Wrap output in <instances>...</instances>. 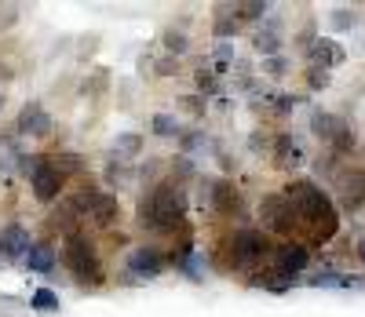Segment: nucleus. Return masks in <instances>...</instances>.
I'll return each mask as SVG.
<instances>
[{
  "instance_id": "393cba45",
  "label": "nucleus",
  "mask_w": 365,
  "mask_h": 317,
  "mask_svg": "<svg viewBox=\"0 0 365 317\" xmlns=\"http://www.w3.org/2000/svg\"><path fill=\"white\" fill-rule=\"evenodd\" d=\"M48 161H51V168H55L58 175H63V179H66V175H73V172H81V165H84L77 153H55V157H48Z\"/></svg>"
},
{
  "instance_id": "39448f33",
  "label": "nucleus",
  "mask_w": 365,
  "mask_h": 317,
  "mask_svg": "<svg viewBox=\"0 0 365 317\" xmlns=\"http://www.w3.org/2000/svg\"><path fill=\"white\" fill-rule=\"evenodd\" d=\"M267 256H274V244H270V234L267 230L245 227V230H237L230 237V263L234 266H256Z\"/></svg>"
},
{
  "instance_id": "423d86ee",
  "label": "nucleus",
  "mask_w": 365,
  "mask_h": 317,
  "mask_svg": "<svg viewBox=\"0 0 365 317\" xmlns=\"http://www.w3.org/2000/svg\"><path fill=\"white\" fill-rule=\"evenodd\" d=\"M26 175H29V186H34V197H37L41 204H55L58 197H63L66 179L51 168L48 157H34V161H29V168H26Z\"/></svg>"
},
{
  "instance_id": "72a5a7b5",
  "label": "nucleus",
  "mask_w": 365,
  "mask_h": 317,
  "mask_svg": "<svg viewBox=\"0 0 365 317\" xmlns=\"http://www.w3.org/2000/svg\"><path fill=\"white\" fill-rule=\"evenodd\" d=\"M182 106H187L194 117H201V113H205V95H187V99H182Z\"/></svg>"
},
{
  "instance_id": "f03ea898",
  "label": "nucleus",
  "mask_w": 365,
  "mask_h": 317,
  "mask_svg": "<svg viewBox=\"0 0 365 317\" xmlns=\"http://www.w3.org/2000/svg\"><path fill=\"white\" fill-rule=\"evenodd\" d=\"M187 208H190V197L175 179L168 182H154L139 197V208H135V219L143 230H154V234H175L182 223H187Z\"/></svg>"
},
{
  "instance_id": "c9c22d12",
  "label": "nucleus",
  "mask_w": 365,
  "mask_h": 317,
  "mask_svg": "<svg viewBox=\"0 0 365 317\" xmlns=\"http://www.w3.org/2000/svg\"><path fill=\"white\" fill-rule=\"evenodd\" d=\"M197 88H201V95H205V91H216V77L205 73V70H197Z\"/></svg>"
},
{
  "instance_id": "e433bc0d",
  "label": "nucleus",
  "mask_w": 365,
  "mask_h": 317,
  "mask_svg": "<svg viewBox=\"0 0 365 317\" xmlns=\"http://www.w3.org/2000/svg\"><path fill=\"white\" fill-rule=\"evenodd\" d=\"M358 259H361V266H365V237L358 241Z\"/></svg>"
},
{
  "instance_id": "a878e982",
  "label": "nucleus",
  "mask_w": 365,
  "mask_h": 317,
  "mask_svg": "<svg viewBox=\"0 0 365 317\" xmlns=\"http://www.w3.org/2000/svg\"><path fill=\"white\" fill-rule=\"evenodd\" d=\"M132 175H135V168L125 165V161H113V165H106V172H103V179H106L110 186H125Z\"/></svg>"
},
{
  "instance_id": "1a4fd4ad",
  "label": "nucleus",
  "mask_w": 365,
  "mask_h": 317,
  "mask_svg": "<svg viewBox=\"0 0 365 317\" xmlns=\"http://www.w3.org/2000/svg\"><path fill=\"white\" fill-rule=\"evenodd\" d=\"M15 132L26 135V139H48L55 132V120L41 103H26L19 110V117H15Z\"/></svg>"
},
{
  "instance_id": "473e14b6",
  "label": "nucleus",
  "mask_w": 365,
  "mask_h": 317,
  "mask_svg": "<svg viewBox=\"0 0 365 317\" xmlns=\"http://www.w3.org/2000/svg\"><path fill=\"white\" fill-rule=\"evenodd\" d=\"M289 70V62L278 55V58H263V73H270V77H282Z\"/></svg>"
},
{
  "instance_id": "bb28decb",
  "label": "nucleus",
  "mask_w": 365,
  "mask_h": 317,
  "mask_svg": "<svg viewBox=\"0 0 365 317\" xmlns=\"http://www.w3.org/2000/svg\"><path fill=\"white\" fill-rule=\"evenodd\" d=\"M29 306H34L37 313H55V310H58V296H55L51 289H37L34 299H29Z\"/></svg>"
},
{
  "instance_id": "9b49d317",
  "label": "nucleus",
  "mask_w": 365,
  "mask_h": 317,
  "mask_svg": "<svg viewBox=\"0 0 365 317\" xmlns=\"http://www.w3.org/2000/svg\"><path fill=\"white\" fill-rule=\"evenodd\" d=\"M336 197H340L344 212H358L365 204V172L361 168L336 172Z\"/></svg>"
},
{
  "instance_id": "c756f323",
  "label": "nucleus",
  "mask_w": 365,
  "mask_h": 317,
  "mask_svg": "<svg viewBox=\"0 0 365 317\" xmlns=\"http://www.w3.org/2000/svg\"><path fill=\"white\" fill-rule=\"evenodd\" d=\"M307 84L318 91V88H329L332 77H329V70H322V66H307Z\"/></svg>"
},
{
  "instance_id": "a211bd4d",
  "label": "nucleus",
  "mask_w": 365,
  "mask_h": 317,
  "mask_svg": "<svg viewBox=\"0 0 365 317\" xmlns=\"http://www.w3.org/2000/svg\"><path fill=\"white\" fill-rule=\"evenodd\" d=\"M55 259H58V256H55V248H51L48 241H41V244H34V248L26 251V259H22V263L34 270V274H51V270H55Z\"/></svg>"
},
{
  "instance_id": "7c9ffc66",
  "label": "nucleus",
  "mask_w": 365,
  "mask_h": 317,
  "mask_svg": "<svg viewBox=\"0 0 365 317\" xmlns=\"http://www.w3.org/2000/svg\"><path fill=\"white\" fill-rule=\"evenodd\" d=\"M158 172H161V161H158V157H146V165H139L135 168V175L146 182V179H158Z\"/></svg>"
},
{
  "instance_id": "4be33fe9",
  "label": "nucleus",
  "mask_w": 365,
  "mask_h": 317,
  "mask_svg": "<svg viewBox=\"0 0 365 317\" xmlns=\"http://www.w3.org/2000/svg\"><path fill=\"white\" fill-rule=\"evenodd\" d=\"M113 153L117 157H139L143 153V135L139 132H120L113 139Z\"/></svg>"
},
{
  "instance_id": "6ab92c4d",
  "label": "nucleus",
  "mask_w": 365,
  "mask_h": 317,
  "mask_svg": "<svg viewBox=\"0 0 365 317\" xmlns=\"http://www.w3.org/2000/svg\"><path fill=\"white\" fill-rule=\"evenodd\" d=\"M252 289H267V292H289L292 289V277L282 274V270H263V274H252Z\"/></svg>"
},
{
  "instance_id": "c85d7f7f",
  "label": "nucleus",
  "mask_w": 365,
  "mask_h": 317,
  "mask_svg": "<svg viewBox=\"0 0 365 317\" xmlns=\"http://www.w3.org/2000/svg\"><path fill=\"white\" fill-rule=\"evenodd\" d=\"M332 26H336V29H354V26H358V11L336 8V11H332Z\"/></svg>"
},
{
  "instance_id": "f3484780",
  "label": "nucleus",
  "mask_w": 365,
  "mask_h": 317,
  "mask_svg": "<svg viewBox=\"0 0 365 317\" xmlns=\"http://www.w3.org/2000/svg\"><path fill=\"white\" fill-rule=\"evenodd\" d=\"M274 161H278V168H296L303 161V150L289 132H278V139H274Z\"/></svg>"
},
{
  "instance_id": "f704fd0d",
  "label": "nucleus",
  "mask_w": 365,
  "mask_h": 317,
  "mask_svg": "<svg viewBox=\"0 0 365 317\" xmlns=\"http://www.w3.org/2000/svg\"><path fill=\"white\" fill-rule=\"evenodd\" d=\"M172 175H179V179L194 175V168H190V161H187V157H179V161H172Z\"/></svg>"
},
{
  "instance_id": "2f4dec72",
  "label": "nucleus",
  "mask_w": 365,
  "mask_h": 317,
  "mask_svg": "<svg viewBox=\"0 0 365 317\" xmlns=\"http://www.w3.org/2000/svg\"><path fill=\"white\" fill-rule=\"evenodd\" d=\"M179 146H182V150L190 153V150L205 146V139H201V132H197V128H190V132H182V135H179Z\"/></svg>"
},
{
  "instance_id": "f8f14e48",
  "label": "nucleus",
  "mask_w": 365,
  "mask_h": 317,
  "mask_svg": "<svg viewBox=\"0 0 365 317\" xmlns=\"http://www.w3.org/2000/svg\"><path fill=\"white\" fill-rule=\"evenodd\" d=\"M161 270H165V256H161V248H154V244H139V248H132V251H128V274H132V277L150 281V277H158Z\"/></svg>"
},
{
  "instance_id": "ddd939ff",
  "label": "nucleus",
  "mask_w": 365,
  "mask_h": 317,
  "mask_svg": "<svg viewBox=\"0 0 365 317\" xmlns=\"http://www.w3.org/2000/svg\"><path fill=\"white\" fill-rule=\"evenodd\" d=\"M307 263H311V251H307V244H299V241H285V244L274 248V270H282L289 277H296L299 270H307Z\"/></svg>"
},
{
  "instance_id": "20e7f679",
  "label": "nucleus",
  "mask_w": 365,
  "mask_h": 317,
  "mask_svg": "<svg viewBox=\"0 0 365 317\" xmlns=\"http://www.w3.org/2000/svg\"><path fill=\"white\" fill-rule=\"evenodd\" d=\"M66 201L73 204L77 215H88L96 227H113L120 219V201L113 194H106V189H99V186H81Z\"/></svg>"
},
{
  "instance_id": "2eb2a0df",
  "label": "nucleus",
  "mask_w": 365,
  "mask_h": 317,
  "mask_svg": "<svg viewBox=\"0 0 365 317\" xmlns=\"http://www.w3.org/2000/svg\"><path fill=\"white\" fill-rule=\"evenodd\" d=\"M282 22L278 19H263V29L252 37V48L263 55V58H278V51H282Z\"/></svg>"
},
{
  "instance_id": "4468645a",
  "label": "nucleus",
  "mask_w": 365,
  "mask_h": 317,
  "mask_svg": "<svg viewBox=\"0 0 365 317\" xmlns=\"http://www.w3.org/2000/svg\"><path fill=\"white\" fill-rule=\"evenodd\" d=\"M29 248H34V241H29V230L26 227L8 223L4 230H0V251H4V259H26Z\"/></svg>"
},
{
  "instance_id": "4c0bfd02",
  "label": "nucleus",
  "mask_w": 365,
  "mask_h": 317,
  "mask_svg": "<svg viewBox=\"0 0 365 317\" xmlns=\"http://www.w3.org/2000/svg\"><path fill=\"white\" fill-rule=\"evenodd\" d=\"M0 110H4V95H0Z\"/></svg>"
},
{
  "instance_id": "cd10ccee",
  "label": "nucleus",
  "mask_w": 365,
  "mask_h": 317,
  "mask_svg": "<svg viewBox=\"0 0 365 317\" xmlns=\"http://www.w3.org/2000/svg\"><path fill=\"white\" fill-rule=\"evenodd\" d=\"M106 84H110V73H106V70H96V73L84 80V95H103Z\"/></svg>"
},
{
  "instance_id": "dca6fc26",
  "label": "nucleus",
  "mask_w": 365,
  "mask_h": 317,
  "mask_svg": "<svg viewBox=\"0 0 365 317\" xmlns=\"http://www.w3.org/2000/svg\"><path fill=\"white\" fill-rule=\"evenodd\" d=\"M307 58H311V66H322V70H332V66H340V62L347 58V51L336 44V41H314L307 48Z\"/></svg>"
},
{
  "instance_id": "6e6552de",
  "label": "nucleus",
  "mask_w": 365,
  "mask_h": 317,
  "mask_svg": "<svg viewBox=\"0 0 365 317\" xmlns=\"http://www.w3.org/2000/svg\"><path fill=\"white\" fill-rule=\"evenodd\" d=\"M259 223H263V230H274V234H292L296 230V212H292V204L282 189L278 194H267L259 201Z\"/></svg>"
},
{
  "instance_id": "aec40b11",
  "label": "nucleus",
  "mask_w": 365,
  "mask_h": 317,
  "mask_svg": "<svg viewBox=\"0 0 365 317\" xmlns=\"http://www.w3.org/2000/svg\"><path fill=\"white\" fill-rule=\"evenodd\" d=\"M212 33H216L220 41H230V37H237V33H241V22H237L234 8H220V19L212 22Z\"/></svg>"
},
{
  "instance_id": "7ed1b4c3",
  "label": "nucleus",
  "mask_w": 365,
  "mask_h": 317,
  "mask_svg": "<svg viewBox=\"0 0 365 317\" xmlns=\"http://www.w3.org/2000/svg\"><path fill=\"white\" fill-rule=\"evenodd\" d=\"M63 263L66 270L81 281V284H103V259L96 244H91L84 234H70L63 244Z\"/></svg>"
},
{
  "instance_id": "b1692460",
  "label": "nucleus",
  "mask_w": 365,
  "mask_h": 317,
  "mask_svg": "<svg viewBox=\"0 0 365 317\" xmlns=\"http://www.w3.org/2000/svg\"><path fill=\"white\" fill-rule=\"evenodd\" d=\"M267 4H259V0H245V4H234V15L237 22H263L267 19Z\"/></svg>"
},
{
  "instance_id": "f257e3e1",
  "label": "nucleus",
  "mask_w": 365,
  "mask_h": 317,
  "mask_svg": "<svg viewBox=\"0 0 365 317\" xmlns=\"http://www.w3.org/2000/svg\"><path fill=\"white\" fill-rule=\"evenodd\" d=\"M282 194L289 197L292 212H296V227H307L314 244H325L336 237L340 230V212L332 204V197L311 179H292Z\"/></svg>"
},
{
  "instance_id": "5701e85b",
  "label": "nucleus",
  "mask_w": 365,
  "mask_h": 317,
  "mask_svg": "<svg viewBox=\"0 0 365 317\" xmlns=\"http://www.w3.org/2000/svg\"><path fill=\"white\" fill-rule=\"evenodd\" d=\"M161 44H165V51H168L172 58H179V55H187V48H190L187 33H182V29H175V26H168L165 33H161Z\"/></svg>"
},
{
  "instance_id": "0eeeda50",
  "label": "nucleus",
  "mask_w": 365,
  "mask_h": 317,
  "mask_svg": "<svg viewBox=\"0 0 365 317\" xmlns=\"http://www.w3.org/2000/svg\"><path fill=\"white\" fill-rule=\"evenodd\" d=\"M311 132L332 150V153H347V150H354V132L347 128V120L344 117H336V113H314L311 117Z\"/></svg>"
},
{
  "instance_id": "412c9836",
  "label": "nucleus",
  "mask_w": 365,
  "mask_h": 317,
  "mask_svg": "<svg viewBox=\"0 0 365 317\" xmlns=\"http://www.w3.org/2000/svg\"><path fill=\"white\" fill-rule=\"evenodd\" d=\"M150 132L158 139H179V117L175 113H154L150 117Z\"/></svg>"
},
{
  "instance_id": "9d476101",
  "label": "nucleus",
  "mask_w": 365,
  "mask_h": 317,
  "mask_svg": "<svg viewBox=\"0 0 365 317\" xmlns=\"http://www.w3.org/2000/svg\"><path fill=\"white\" fill-rule=\"evenodd\" d=\"M205 186L212 189V194H208V204L216 208L223 219H234V215L245 212V201H241V189H237L230 179H208Z\"/></svg>"
}]
</instances>
